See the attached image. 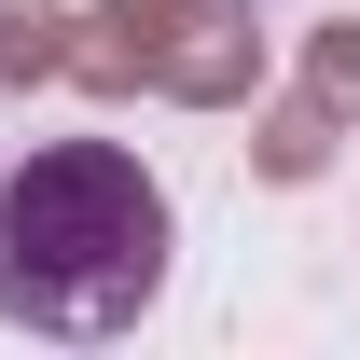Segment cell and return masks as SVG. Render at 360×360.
Here are the masks:
<instances>
[{
	"mask_svg": "<svg viewBox=\"0 0 360 360\" xmlns=\"http://www.w3.org/2000/svg\"><path fill=\"white\" fill-rule=\"evenodd\" d=\"M180 208L125 139H28L0 167V319L56 347H111L167 305Z\"/></svg>",
	"mask_w": 360,
	"mask_h": 360,
	"instance_id": "cell-1",
	"label": "cell"
}]
</instances>
